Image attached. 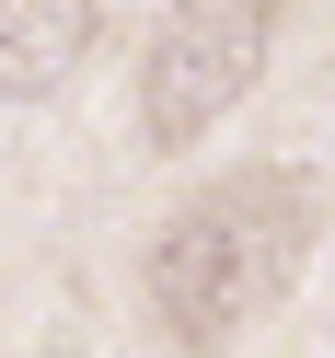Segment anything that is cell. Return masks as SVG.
Returning <instances> with one entry per match:
<instances>
[{"label": "cell", "instance_id": "6da1fadb", "mask_svg": "<svg viewBox=\"0 0 335 358\" xmlns=\"http://www.w3.org/2000/svg\"><path fill=\"white\" fill-rule=\"evenodd\" d=\"M301 255H312V173H289V162H243V173H220V185H197L185 208L150 231V255H139L150 335H162V347H185V358L231 347L255 312L289 301Z\"/></svg>", "mask_w": 335, "mask_h": 358}, {"label": "cell", "instance_id": "7a4b0ae2", "mask_svg": "<svg viewBox=\"0 0 335 358\" xmlns=\"http://www.w3.org/2000/svg\"><path fill=\"white\" fill-rule=\"evenodd\" d=\"M278 12L289 0H173L139 47V139L150 150H185L255 93L266 47H278Z\"/></svg>", "mask_w": 335, "mask_h": 358}, {"label": "cell", "instance_id": "3957f363", "mask_svg": "<svg viewBox=\"0 0 335 358\" xmlns=\"http://www.w3.org/2000/svg\"><path fill=\"white\" fill-rule=\"evenodd\" d=\"M104 12L93 0H0V104H35L93 58Z\"/></svg>", "mask_w": 335, "mask_h": 358}]
</instances>
